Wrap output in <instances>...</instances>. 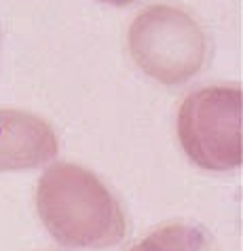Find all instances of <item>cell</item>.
I'll return each mask as SVG.
<instances>
[{
    "label": "cell",
    "mask_w": 243,
    "mask_h": 251,
    "mask_svg": "<svg viewBox=\"0 0 243 251\" xmlns=\"http://www.w3.org/2000/svg\"><path fill=\"white\" fill-rule=\"evenodd\" d=\"M36 213L55 243L68 249L104 251L127 232V218L112 190L91 169L53 160L36 184Z\"/></svg>",
    "instance_id": "obj_1"
},
{
    "label": "cell",
    "mask_w": 243,
    "mask_h": 251,
    "mask_svg": "<svg viewBox=\"0 0 243 251\" xmlns=\"http://www.w3.org/2000/svg\"><path fill=\"white\" fill-rule=\"evenodd\" d=\"M127 47L135 66L165 87L192 80L210 53L201 24L173 4H150L137 13L127 30Z\"/></svg>",
    "instance_id": "obj_2"
},
{
    "label": "cell",
    "mask_w": 243,
    "mask_h": 251,
    "mask_svg": "<svg viewBox=\"0 0 243 251\" xmlns=\"http://www.w3.org/2000/svg\"><path fill=\"white\" fill-rule=\"evenodd\" d=\"M178 139L192 165L233 171L243 163L241 87L212 85L184 97L176 118Z\"/></svg>",
    "instance_id": "obj_3"
},
{
    "label": "cell",
    "mask_w": 243,
    "mask_h": 251,
    "mask_svg": "<svg viewBox=\"0 0 243 251\" xmlns=\"http://www.w3.org/2000/svg\"><path fill=\"white\" fill-rule=\"evenodd\" d=\"M57 154V133L43 116L0 108V173L40 169L53 163Z\"/></svg>",
    "instance_id": "obj_4"
},
{
    "label": "cell",
    "mask_w": 243,
    "mask_h": 251,
    "mask_svg": "<svg viewBox=\"0 0 243 251\" xmlns=\"http://www.w3.org/2000/svg\"><path fill=\"white\" fill-rule=\"evenodd\" d=\"M129 251H214V243L197 226L167 224L146 234Z\"/></svg>",
    "instance_id": "obj_5"
},
{
    "label": "cell",
    "mask_w": 243,
    "mask_h": 251,
    "mask_svg": "<svg viewBox=\"0 0 243 251\" xmlns=\"http://www.w3.org/2000/svg\"><path fill=\"white\" fill-rule=\"evenodd\" d=\"M97 2H104V4H112V6H127L135 0H97Z\"/></svg>",
    "instance_id": "obj_6"
}]
</instances>
